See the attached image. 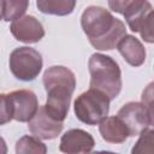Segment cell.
<instances>
[{"label":"cell","instance_id":"22","mask_svg":"<svg viewBox=\"0 0 154 154\" xmlns=\"http://www.w3.org/2000/svg\"><path fill=\"white\" fill-rule=\"evenodd\" d=\"M2 18V0H0V19Z\"/></svg>","mask_w":154,"mask_h":154},{"label":"cell","instance_id":"4","mask_svg":"<svg viewBox=\"0 0 154 154\" xmlns=\"http://www.w3.org/2000/svg\"><path fill=\"white\" fill-rule=\"evenodd\" d=\"M108 6L112 11L124 16L128 26L134 32H140L141 37L148 42H154L153 35V6L144 0H111Z\"/></svg>","mask_w":154,"mask_h":154},{"label":"cell","instance_id":"8","mask_svg":"<svg viewBox=\"0 0 154 154\" xmlns=\"http://www.w3.org/2000/svg\"><path fill=\"white\" fill-rule=\"evenodd\" d=\"M11 109L12 118L20 123H28L38 109V100L34 91L28 89L14 90L7 94Z\"/></svg>","mask_w":154,"mask_h":154},{"label":"cell","instance_id":"11","mask_svg":"<svg viewBox=\"0 0 154 154\" xmlns=\"http://www.w3.org/2000/svg\"><path fill=\"white\" fill-rule=\"evenodd\" d=\"M94 146V137L89 132L82 129H71L61 136L59 150L64 154H87Z\"/></svg>","mask_w":154,"mask_h":154},{"label":"cell","instance_id":"16","mask_svg":"<svg viewBox=\"0 0 154 154\" xmlns=\"http://www.w3.org/2000/svg\"><path fill=\"white\" fill-rule=\"evenodd\" d=\"M28 6L26 0H2V18L6 22H14L24 16Z\"/></svg>","mask_w":154,"mask_h":154},{"label":"cell","instance_id":"18","mask_svg":"<svg viewBox=\"0 0 154 154\" xmlns=\"http://www.w3.org/2000/svg\"><path fill=\"white\" fill-rule=\"evenodd\" d=\"M12 109L7 94H0V125H5L12 120Z\"/></svg>","mask_w":154,"mask_h":154},{"label":"cell","instance_id":"20","mask_svg":"<svg viewBox=\"0 0 154 154\" xmlns=\"http://www.w3.org/2000/svg\"><path fill=\"white\" fill-rule=\"evenodd\" d=\"M0 154H7V144L1 136H0Z\"/></svg>","mask_w":154,"mask_h":154},{"label":"cell","instance_id":"21","mask_svg":"<svg viewBox=\"0 0 154 154\" xmlns=\"http://www.w3.org/2000/svg\"><path fill=\"white\" fill-rule=\"evenodd\" d=\"M87 154H118V153L106 152V150H99V152H91V153H87Z\"/></svg>","mask_w":154,"mask_h":154},{"label":"cell","instance_id":"13","mask_svg":"<svg viewBox=\"0 0 154 154\" xmlns=\"http://www.w3.org/2000/svg\"><path fill=\"white\" fill-rule=\"evenodd\" d=\"M99 132L103 141L108 143H123L129 137V131L124 123L117 117H107L99 124Z\"/></svg>","mask_w":154,"mask_h":154},{"label":"cell","instance_id":"14","mask_svg":"<svg viewBox=\"0 0 154 154\" xmlns=\"http://www.w3.org/2000/svg\"><path fill=\"white\" fill-rule=\"evenodd\" d=\"M37 8L45 14L67 16L72 13L76 6L73 0H37Z\"/></svg>","mask_w":154,"mask_h":154},{"label":"cell","instance_id":"9","mask_svg":"<svg viewBox=\"0 0 154 154\" xmlns=\"http://www.w3.org/2000/svg\"><path fill=\"white\" fill-rule=\"evenodd\" d=\"M28 128L32 136L38 140H54L60 135L64 124L54 119L45 108L40 106L36 114L28 122Z\"/></svg>","mask_w":154,"mask_h":154},{"label":"cell","instance_id":"6","mask_svg":"<svg viewBox=\"0 0 154 154\" xmlns=\"http://www.w3.org/2000/svg\"><path fill=\"white\" fill-rule=\"evenodd\" d=\"M12 75L23 82L34 81L42 70L43 60L38 51L31 47H18L10 54L8 60Z\"/></svg>","mask_w":154,"mask_h":154},{"label":"cell","instance_id":"2","mask_svg":"<svg viewBox=\"0 0 154 154\" xmlns=\"http://www.w3.org/2000/svg\"><path fill=\"white\" fill-rule=\"evenodd\" d=\"M42 81L47 93V101L43 106L54 119L63 123L69 113L71 96L76 88L75 73L65 66L54 65L45 71Z\"/></svg>","mask_w":154,"mask_h":154},{"label":"cell","instance_id":"3","mask_svg":"<svg viewBox=\"0 0 154 154\" xmlns=\"http://www.w3.org/2000/svg\"><path fill=\"white\" fill-rule=\"evenodd\" d=\"M90 73V88L96 89L109 100H114L122 90V71L118 63L109 55L94 53L88 61Z\"/></svg>","mask_w":154,"mask_h":154},{"label":"cell","instance_id":"10","mask_svg":"<svg viewBox=\"0 0 154 154\" xmlns=\"http://www.w3.org/2000/svg\"><path fill=\"white\" fill-rule=\"evenodd\" d=\"M13 37L24 43H36L45 36L43 25L34 16L26 14L11 23L10 26Z\"/></svg>","mask_w":154,"mask_h":154},{"label":"cell","instance_id":"15","mask_svg":"<svg viewBox=\"0 0 154 154\" xmlns=\"http://www.w3.org/2000/svg\"><path fill=\"white\" fill-rule=\"evenodd\" d=\"M16 154H47V146L35 136L24 135L16 142Z\"/></svg>","mask_w":154,"mask_h":154},{"label":"cell","instance_id":"19","mask_svg":"<svg viewBox=\"0 0 154 154\" xmlns=\"http://www.w3.org/2000/svg\"><path fill=\"white\" fill-rule=\"evenodd\" d=\"M152 87L153 83H150L146 90H143L142 93V103L153 112V93H152Z\"/></svg>","mask_w":154,"mask_h":154},{"label":"cell","instance_id":"1","mask_svg":"<svg viewBox=\"0 0 154 154\" xmlns=\"http://www.w3.org/2000/svg\"><path fill=\"white\" fill-rule=\"evenodd\" d=\"M81 26L90 45L99 51H111L126 35L125 24L101 6H89L81 16Z\"/></svg>","mask_w":154,"mask_h":154},{"label":"cell","instance_id":"12","mask_svg":"<svg viewBox=\"0 0 154 154\" xmlns=\"http://www.w3.org/2000/svg\"><path fill=\"white\" fill-rule=\"evenodd\" d=\"M117 49L124 60L134 67H138L146 61V48L134 35H125L118 42Z\"/></svg>","mask_w":154,"mask_h":154},{"label":"cell","instance_id":"7","mask_svg":"<svg viewBox=\"0 0 154 154\" xmlns=\"http://www.w3.org/2000/svg\"><path fill=\"white\" fill-rule=\"evenodd\" d=\"M117 117L124 123L129 136H140L153 125V112L142 102L130 101L125 103L117 113Z\"/></svg>","mask_w":154,"mask_h":154},{"label":"cell","instance_id":"5","mask_svg":"<svg viewBox=\"0 0 154 154\" xmlns=\"http://www.w3.org/2000/svg\"><path fill=\"white\" fill-rule=\"evenodd\" d=\"M111 100L103 93L89 88L73 102L76 118L87 125H99L109 112Z\"/></svg>","mask_w":154,"mask_h":154},{"label":"cell","instance_id":"17","mask_svg":"<svg viewBox=\"0 0 154 154\" xmlns=\"http://www.w3.org/2000/svg\"><path fill=\"white\" fill-rule=\"evenodd\" d=\"M154 131L153 129H148L142 132L131 149V154H154V141H153Z\"/></svg>","mask_w":154,"mask_h":154}]
</instances>
